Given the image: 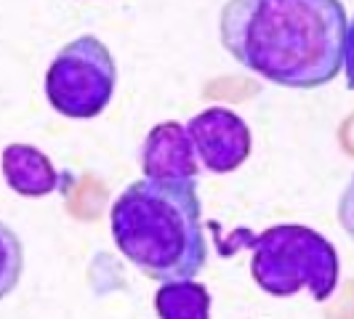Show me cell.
<instances>
[{
	"instance_id": "cell-1",
	"label": "cell",
	"mask_w": 354,
	"mask_h": 319,
	"mask_svg": "<svg viewBox=\"0 0 354 319\" xmlns=\"http://www.w3.org/2000/svg\"><path fill=\"white\" fill-rule=\"evenodd\" d=\"M341 0H227L221 46L245 70L283 88H319L344 67Z\"/></svg>"
},
{
	"instance_id": "cell-2",
	"label": "cell",
	"mask_w": 354,
	"mask_h": 319,
	"mask_svg": "<svg viewBox=\"0 0 354 319\" xmlns=\"http://www.w3.org/2000/svg\"><path fill=\"white\" fill-rule=\"evenodd\" d=\"M109 226L120 253L149 280H192L208 261L197 178L133 181L112 205Z\"/></svg>"
},
{
	"instance_id": "cell-3",
	"label": "cell",
	"mask_w": 354,
	"mask_h": 319,
	"mask_svg": "<svg viewBox=\"0 0 354 319\" xmlns=\"http://www.w3.org/2000/svg\"><path fill=\"white\" fill-rule=\"evenodd\" d=\"M250 274L269 296H296L301 287L328 301L338 284V253L317 231L283 224L248 240Z\"/></svg>"
},
{
	"instance_id": "cell-4",
	"label": "cell",
	"mask_w": 354,
	"mask_h": 319,
	"mask_svg": "<svg viewBox=\"0 0 354 319\" xmlns=\"http://www.w3.org/2000/svg\"><path fill=\"white\" fill-rule=\"evenodd\" d=\"M118 70L99 37L83 35L56 53L46 75V96L64 117L88 120L104 112L112 99Z\"/></svg>"
},
{
	"instance_id": "cell-5",
	"label": "cell",
	"mask_w": 354,
	"mask_h": 319,
	"mask_svg": "<svg viewBox=\"0 0 354 319\" xmlns=\"http://www.w3.org/2000/svg\"><path fill=\"white\" fill-rule=\"evenodd\" d=\"M197 157L211 173H232L250 155V130L240 115L213 106L189 120Z\"/></svg>"
},
{
	"instance_id": "cell-6",
	"label": "cell",
	"mask_w": 354,
	"mask_h": 319,
	"mask_svg": "<svg viewBox=\"0 0 354 319\" xmlns=\"http://www.w3.org/2000/svg\"><path fill=\"white\" fill-rule=\"evenodd\" d=\"M142 171L149 178H197V149L189 128L160 123L142 146Z\"/></svg>"
},
{
	"instance_id": "cell-7",
	"label": "cell",
	"mask_w": 354,
	"mask_h": 319,
	"mask_svg": "<svg viewBox=\"0 0 354 319\" xmlns=\"http://www.w3.org/2000/svg\"><path fill=\"white\" fill-rule=\"evenodd\" d=\"M3 173L8 186L24 197H43L59 186L51 160L30 144H11L3 152Z\"/></svg>"
},
{
	"instance_id": "cell-8",
	"label": "cell",
	"mask_w": 354,
	"mask_h": 319,
	"mask_svg": "<svg viewBox=\"0 0 354 319\" xmlns=\"http://www.w3.org/2000/svg\"><path fill=\"white\" fill-rule=\"evenodd\" d=\"M155 306H158L160 317L203 319L208 317V311H211V296H208V290L200 282L171 280V282H162V287L158 290Z\"/></svg>"
},
{
	"instance_id": "cell-9",
	"label": "cell",
	"mask_w": 354,
	"mask_h": 319,
	"mask_svg": "<svg viewBox=\"0 0 354 319\" xmlns=\"http://www.w3.org/2000/svg\"><path fill=\"white\" fill-rule=\"evenodd\" d=\"M338 221H341L344 231L354 240V173L341 195V202H338Z\"/></svg>"
},
{
	"instance_id": "cell-10",
	"label": "cell",
	"mask_w": 354,
	"mask_h": 319,
	"mask_svg": "<svg viewBox=\"0 0 354 319\" xmlns=\"http://www.w3.org/2000/svg\"><path fill=\"white\" fill-rule=\"evenodd\" d=\"M344 67H346V83L354 90V19L346 27V48H344Z\"/></svg>"
}]
</instances>
